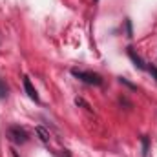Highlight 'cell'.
Returning <instances> with one entry per match:
<instances>
[{
	"label": "cell",
	"mask_w": 157,
	"mask_h": 157,
	"mask_svg": "<svg viewBox=\"0 0 157 157\" xmlns=\"http://www.w3.org/2000/svg\"><path fill=\"white\" fill-rule=\"evenodd\" d=\"M141 143H143V157H148V148H150V139L146 135L141 137Z\"/></svg>",
	"instance_id": "6"
},
{
	"label": "cell",
	"mask_w": 157,
	"mask_h": 157,
	"mask_svg": "<svg viewBox=\"0 0 157 157\" xmlns=\"http://www.w3.org/2000/svg\"><path fill=\"white\" fill-rule=\"evenodd\" d=\"M75 104H77V106H84V108H86V110H90V112H91V108H90V104H86V102H84V101H82V99H75Z\"/></svg>",
	"instance_id": "9"
},
{
	"label": "cell",
	"mask_w": 157,
	"mask_h": 157,
	"mask_svg": "<svg viewBox=\"0 0 157 157\" xmlns=\"http://www.w3.org/2000/svg\"><path fill=\"white\" fill-rule=\"evenodd\" d=\"M37 133L40 135V141H42V143H49V133H48L42 126H39V128H37Z\"/></svg>",
	"instance_id": "7"
},
{
	"label": "cell",
	"mask_w": 157,
	"mask_h": 157,
	"mask_svg": "<svg viewBox=\"0 0 157 157\" xmlns=\"http://www.w3.org/2000/svg\"><path fill=\"white\" fill-rule=\"evenodd\" d=\"M71 75H73L75 78H78L80 82H84V84H90V86H102V82H104L99 73L84 71V70H77V68L71 70Z\"/></svg>",
	"instance_id": "1"
},
{
	"label": "cell",
	"mask_w": 157,
	"mask_h": 157,
	"mask_svg": "<svg viewBox=\"0 0 157 157\" xmlns=\"http://www.w3.org/2000/svg\"><path fill=\"white\" fill-rule=\"evenodd\" d=\"M126 33H128V37H132V20L130 18H126Z\"/></svg>",
	"instance_id": "11"
},
{
	"label": "cell",
	"mask_w": 157,
	"mask_h": 157,
	"mask_svg": "<svg viewBox=\"0 0 157 157\" xmlns=\"http://www.w3.org/2000/svg\"><path fill=\"white\" fill-rule=\"evenodd\" d=\"M66 157H70V155H66Z\"/></svg>",
	"instance_id": "12"
},
{
	"label": "cell",
	"mask_w": 157,
	"mask_h": 157,
	"mask_svg": "<svg viewBox=\"0 0 157 157\" xmlns=\"http://www.w3.org/2000/svg\"><path fill=\"white\" fill-rule=\"evenodd\" d=\"M128 57L132 59V62L135 64V68H139V70H146V62H144L137 53H135V49H133V48H128Z\"/></svg>",
	"instance_id": "4"
},
{
	"label": "cell",
	"mask_w": 157,
	"mask_h": 157,
	"mask_svg": "<svg viewBox=\"0 0 157 157\" xmlns=\"http://www.w3.org/2000/svg\"><path fill=\"white\" fill-rule=\"evenodd\" d=\"M146 71H148V73H150V75L157 80V66H154V64H148V66H146Z\"/></svg>",
	"instance_id": "8"
},
{
	"label": "cell",
	"mask_w": 157,
	"mask_h": 157,
	"mask_svg": "<svg viewBox=\"0 0 157 157\" xmlns=\"http://www.w3.org/2000/svg\"><path fill=\"white\" fill-rule=\"evenodd\" d=\"M22 82H24V90H26V93H28V97H29L31 101H35V102H40V99H39V93H37V90H35V86L31 84V78L28 77V75H24V77H22Z\"/></svg>",
	"instance_id": "3"
},
{
	"label": "cell",
	"mask_w": 157,
	"mask_h": 157,
	"mask_svg": "<svg viewBox=\"0 0 157 157\" xmlns=\"http://www.w3.org/2000/svg\"><path fill=\"white\" fill-rule=\"evenodd\" d=\"M7 93H9V86L6 84L4 78H0V101H4L7 97Z\"/></svg>",
	"instance_id": "5"
},
{
	"label": "cell",
	"mask_w": 157,
	"mask_h": 157,
	"mask_svg": "<svg viewBox=\"0 0 157 157\" xmlns=\"http://www.w3.org/2000/svg\"><path fill=\"white\" fill-rule=\"evenodd\" d=\"M119 82H121V84H126V86H128V88H132V90H137V86H135V84H132V82H128L126 78H119Z\"/></svg>",
	"instance_id": "10"
},
{
	"label": "cell",
	"mask_w": 157,
	"mask_h": 157,
	"mask_svg": "<svg viewBox=\"0 0 157 157\" xmlns=\"http://www.w3.org/2000/svg\"><path fill=\"white\" fill-rule=\"evenodd\" d=\"M7 139H9L13 144H24V143H28L29 135H28V132H26L24 128H20L18 124H11V126L7 128Z\"/></svg>",
	"instance_id": "2"
}]
</instances>
